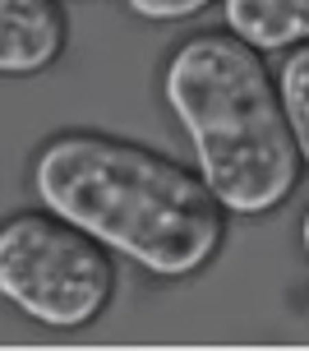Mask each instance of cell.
Returning <instances> with one entry per match:
<instances>
[{"instance_id":"obj_1","label":"cell","mask_w":309,"mask_h":351,"mask_svg":"<svg viewBox=\"0 0 309 351\" xmlns=\"http://www.w3.org/2000/svg\"><path fill=\"white\" fill-rule=\"evenodd\" d=\"M42 208L102 241L157 282L199 278L226 250L231 213L199 167L106 130H55L28 162Z\"/></svg>"},{"instance_id":"obj_2","label":"cell","mask_w":309,"mask_h":351,"mask_svg":"<svg viewBox=\"0 0 309 351\" xmlns=\"http://www.w3.org/2000/svg\"><path fill=\"white\" fill-rule=\"evenodd\" d=\"M162 102L189 139L194 167L231 217L277 213L300 190V148L282 111L268 56L231 28H199L175 42L162 74Z\"/></svg>"},{"instance_id":"obj_3","label":"cell","mask_w":309,"mask_h":351,"mask_svg":"<svg viewBox=\"0 0 309 351\" xmlns=\"http://www.w3.org/2000/svg\"><path fill=\"white\" fill-rule=\"evenodd\" d=\"M116 254L51 208L0 217V300L51 333H84L116 300Z\"/></svg>"},{"instance_id":"obj_4","label":"cell","mask_w":309,"mask_h":351,"mask_svg":"<svg viewBox=\"0 0 309 351\" xmlns=\"http://www.w3.org/2000/svg\"><path fill=\"white\" fill-rule=\"evenodd\" d=\"M69 47L60 0H0V79L47 74Z\"/></svg>"},{"instance_id":"obj_5","label":"cell","mask_w":309,"mask_h":351,"mask_svg":"<svg viewBox=\"0 0 309 351\" xmlns=\"http://www.w3.org/2000/svg\"><path fill=\"white\" fill-rule=\"evenodd\" d=\"M222 28L263 56H286L309 42V0H222Z\"/></svg>"},{"instance_id":"obj_6","label":"cell","mask_w":309,"mask_h":351,"mask_svg":"<svg viewBox=\"0 0 309 351\" xmlns=\"http://www.w3.org/2000/svg\"><path fill=\"white\" fill-rule=\"evenodd\" d=\"M277 93H282V111L291 125V139L300 148V162L309 171V42L282 56L277 65Z\"/></svg>"},{"instance_id":"obj_7","label":"cell","mask_w":309,"mask_h":351,"mask_svg":"<svg viewBox=\"0 0 309 351\" xmlns=\"http://www.w3.org/2000/svg\"><path fill=\"white\" fill-rule=\"evenodd\" d=\"M212 5H222V0H125V10L143 23H185V19H199Z\"/></svg>"},{"instance_id":"obj_8","label":"cell","mask_w":309,"mask_h":351,"mask_svg":"<svg viewBox=\"0 0 309 351\" xmlns=\"http://www.w3.org/2000/svg\"><path fill=\"white\" fill-rule=\"evenodd\" d=\"M300 250H305V259H309V208L300 213Z\"/></svg>"}]
</instances>
